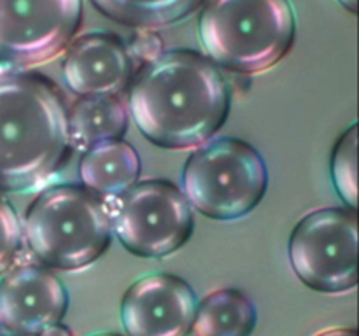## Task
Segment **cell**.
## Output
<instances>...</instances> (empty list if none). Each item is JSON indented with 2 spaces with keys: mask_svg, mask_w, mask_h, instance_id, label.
<instances>
[{
  "mask_svg": "<svg viewBox=\"0 0 359 336\" xmlns=\"http://www.w3.org/2000/svg\"><path fill=\"white\" fill-rule=\"evenodd\" d=\"M230 105V88L219 69L189 49L154 56L130 83L128 107L135 126L163 149L207 144L223 128Z\"/></svg>",
  "mask_w": 359,
  "mask_h": 336,
  "instance_id": "cell-1",
  "label": "cell"
},
{
  "mask_svg": "<svg viewBox=\"0 0 359 336\" xmlns=\"http://www.w3.org/2000/svg\"><path fill=\"white\" fill-rule=\"evenodd\" d=\"M72 153L69 111L51 79L0 65V191H30L55 177Z\"/></svg>",
  "mask_w": 359,
  "mask_h": 336,
  "instance_id": "cell-2",
  "label": "cell"
},
{
  "mask_svg": "<svg viewBox=\"0 0 359 336\" xmlns=\"http://www.w3.org/2000/svg\"><path fill=\"white\" fill-rule=\"evenodd\" d=\"M198 35L217 69L252 76L291 51L297 18L290 0H205Z\"/></svg>",
  "mask_w": 359,
  "mask_h": 336,
  "instance_id": "cell-3",
  "label": "cell"
},
{
  "mask_svg": "<svg viewBox=\"0 0 359 336\" xmlns=\"http://www.w3.org/2000/svg\"><path fill=\"white\" fill-rule=\"evenodd\" d=\"M23 231L28 247L49 268H86L111 245V206L83 186H53L28 206Z\"/></svg>",
  "mask_w": 359,
  "mask_h": 336,
  "instance_id": "cell-4",
  "label": "cell"
},
{
  "mask_svg": "<svg viewBox=\"0 0 359 336\" xmlns=\"http://www.w3.org/2000/svg\"><path fill=\"white\" fill-rule=\"evenodd\" d=\"M269 188L262 154L241 139L209 140L182 168V195L200 214L235 220L251 214Z\"/></svg>",
  "mask_w": 359,
  "mask_h": 336,
  "instance_id": "cell-5",
  "label": "cell"
},
{
  "mask_svg": "<svg viewBox=\"0 0 359 336\" xmlns=\"http://www.w3.org/2000/svg\"><path fill=\"white\" fill-rule=\"evenodd\" d=\"M112 233L140 258H163L191 238L193 214L181 189L170 181L135 182L111 209Z\"/></svg>",
  "mask_w": 359,
  "mask_h": 336,
  "instance_id": "cell-6",
  "label": "cell"
},
{
  "mask_svg": "<svg viewBox=\"0 0 359 336\" xmlns=\"http://www.w3.org/2000/svg\"><path fill=\"white\" fill-rule=\"evenodd\" d=\"M293 272L311 289L346 293L358 284V219L354 210L319 209L293 227L287 244Z\"/></svg>",
  "mask_w": 359,
  "mask_h": 336,
  "instance_id": "cell-7",
  "label": "cell"
},
{
  "mask_svg": "<svg viewBox=\"0 0 359 336\" xmlns=\"http://www.w3.org/2000/svg\"><path fill=\"white\" fill-rule=\"evenodd\" d=\"M83 0H0V63L35 66L72 44Z\"/></svg>",
  "mask_w": 359,
  "mask_h": 336,
  "instance_id": "cell-8",
  "label": "cell"
},
{
  "mask_svg": "<svg viewBox=\"0 0 359 336\" xmlns=\"http://www.w3.org/2000/svg\"><path fill=\"white\" fill-rule=\"evenodd\" d=\"M196 294L186 280L153 273L128 287L121 300V324L128 336H186L191 331Z\"/></svg>",
  "mask_w": 359,
  "mask_h": 336,
  "instance_id": "cell-9",
  "label": "cell"
},
{
  "mask_svg": "<svg viewBox=\"0 0 359 336\" xmlns=\"http://www.w3.org/2000/svg\"><path fill=\"white\" fill-rule=\"evenodd\" d=\"M67 308L65 286L44 266H18L0 280V322L14 336H39L60 324Z\"/></svg>",
  "mask_w": 359,
  "mask_h": 336,
  "instance_id": "cell-10",
  "label": "cell"
},
{
  "mask_svg": "<svg viewBox=\"0 0 359 336\" xmlns=\"http://www.w3.org/2000/svg\"><path fill=\"white\" fill-rule=\"evenodd\" d=\"M132 77V55L112 34L83 35L69 46L63 59L67 88L81 98H114L130 86Z\"/></svg>",
  "mask_w": 359,
  "mask_h": 336,
  "instance_id": "cell-11",
  "label": "cell"
},
{
  "mask_svg": "<svg viewBox=\"0 0 359 336\" xmlns=\"http://www.w3.org/2000/svg\"><path fill=\"white\" fill-rule=\"evenodd\" d=\"M140 172L139 153L123 139L90 147L79 161L84 188L100 198H119L139 181Z\"/></svg>",
  "mask_w": 359,
  "mask_h": 336,
  "instance_id": "cell-12",
  "label": "cell"
},
{
  "mask_svg": "<svg viewBox=\"0 0 359 336\" xmlns=\"http://www.w3.org/2000/svg\"><path fill=\"white\" fill-rule=\"evenodd\" d=\"M258 312L248 294L238 289H217L196 304L193 336H251Z\"/></svg>",
  "mask_w": 359,
  "mask_h": 336,
  "instance_id": "cell-13",
  "label": "cell"
},
{
  "mask_svg": "<svg viewBox=\"0 0 359 336\" xmlns=\"http://www.w3.org/2000/svg\"><path fill=\"white\" fill-rule=\"evenodd\" d=\"M126 130L128 114L118 98H79L69 111L70 146L76 150L123 139Z\"/></svg>",
  "mask_w": 359,
  "mask_h": 336,
  "instance_id": "cell-14",
  "label": "cell"
},
{
  "mask_svg": "<svg viewBox=\"0 0 359 336\" xmlns=\"http://www.w3.org/2000/svg\"><path fill=\"white\" fill-rule=\"evenodd\" d=\"M104 16L139 30H160L186 20L205 0H91Z\"/></svg>",
  "mask_w": 359,
  "mask_h": 336,
  "instance_id": "cell-15",
  "label": "cell"
},
{
  "mask_svg": "<svg viewBox=\"0 0 359 336\" xmlns=\"http://www.w3.org/2000/svg\"><path fill=\"white\" fill-rule=\"evenodd\" d=\"M358 125H351L347 132L340 135L332 153V178L340 198L356 210L358 205Z\"/></svg>",
  "mask_w": 359,
  "mask_h": 336,
  "instance_id": "cell-16",
  "label": "cell"
},
{
  "mask_svg": "<svg viewBox=\"0 0 359 336\" xmlns=\"http://www.w3.org/2000/svg\"><path fill=\"white\" fill-rule=\"evenodd\" d=\"M23 245L20 217L7 200L0 196V275L14 265Z\"/></svg>",
  "mask_w": 359,
  "mask_h": 336,
  "instance_id": "cell-17",
  "label": "cell"
},
{
  "mask_svg": "<svg viewBox=\"0 0 359 336\" xmlns=\"http://www.w3.org/2000/svg\"><path fill=\"white\" fill-rule=\"evenodd\" d=\"M39 336H74L72 331H70L67 326L63 324H55L51 328H48L46 331H42Z\"/></svg>",
  "mask_w": 359,
  "mask_h": 336,
  "instance_id": "cell-18",
  "label": "cell"
},
{
  "mask_svg": "<svg viewBox=\"0 0 359 336\" xmlns=\"http://www.w3.org/2000/svg\"><path fill=\"white\" fill-rule=\"evenodd\" d=\"M316 336H358L356 329L351 328H335V329H326V331L318 332Z\"/></svg>",
  "mask_w": 359,
  "mask_h": 336,
  "instance_id": "cell-19",
  "label": "cell"
},
{
  "mask_svg": "<svg viewBox=\"0 0 359 336\" xmlns=\"http://www.w3.org/2000/svg\"><path fill=\"white\" fill-rule=\"evenodd\" d=\"M339 4L342 7H346V10H349L351 14L358 13V0H339Z\"/></svg>",
  "mask_w": 359,
  "mask_h": 336,
  "instance_id": "cell-20",
  "label": "cell"
},
{
  "mask_svg": "<svg viewBox=\"0 0 359 336\" xmlns=\"http://www.w3.org/2000/svg\"><path fill=\"white\" fill-rule=\"evenodd\" d=\"M95 336H119V335H112V332H105V335H95Z\"/></svg>",
  "mask_w": 359,
  "mask_h": 336,
  "instance_id": "cell-21",
  "label": "cell"
},
{
  "mask_svg": "<svg viewBox=\"0 0 359 336\" xmlns=\"http://www.w3.org/2000/svg\"><path fill=\"white\" fill-rule=\"evenodd\" d=\"M0 326H2V322H0Z\"/></svg>",
  "mask_w": 359,
  "mask_h": 336,
  "instance_id": "cell-22",
  "label": "cell"
}]
</instances>
